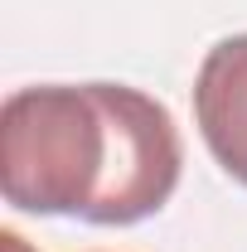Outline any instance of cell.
I'll list each match as a JSON object with an SVG mask.
<instances>
[{"label":"cell","instance_id":"obj_3","mask_svg":"<svg viewBox=\"0 0 247 252\" xmlns=\"http://www.w3.org/2000/svg\"><path fill=\"white\" fill-rule=\"evenodd\" d=\"M194 122L209 156L247 189V34H228L199 63Z\"/></svg>","mask_w":247,"mask_h":252},{"label":"cell","instance_id":"obj_2","mask_svg":"<svg viewBox=\"0 0 247 252\" xmlns=\"http://www.w3.org/2000/svg\"><path fill=\"white\" fill-rule=\"evenodd\" d=\"M107 122H112V165H107V189L97 199L93 219L97 228H126L160 214L180 185V131L165 102H155L141 88L126 83H102Z\"/></svg>","mask_w":247,"mask_h":252},{"label":"cell","instance_id":"obj_4","mask_svg":"<svg viewBox=\"0 0 247 252\" xmlns=\"http://www.w3.org/2000/svg\"><path fill=\"white\" fill-rule=\"evenodd\" d=\"M0 243H5V252H34L30 243H25V238L15 233V228H5V233H0Z\"/></svg>","mask_w":247,"mask_h":252},{"label":"cell","instance_id":"obj_1","mask_svg":"<svg viewBox=\"0 0 247 252\" xmlns=\"http://www.w3.org/2000/svg\"><path fill=\"white\" fill-rule=\"evenodd\" d=\"M112 165L102 83H39L0 107V189L25 214L93 219Z\"/></svg>","mask_w":247,"mask_h":252}]
</instances>
